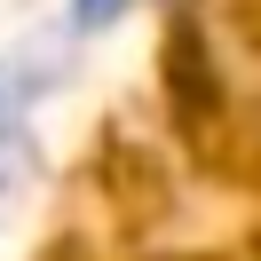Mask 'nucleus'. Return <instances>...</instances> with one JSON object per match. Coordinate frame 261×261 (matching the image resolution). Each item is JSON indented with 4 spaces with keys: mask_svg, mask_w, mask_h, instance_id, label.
I'll return each instance as SVG.
<instances>
[{
    "mask_svg": "<svg viewBox=\"0 0 261 261\" xmlns=\"http://www.w3.org/2000/svg\"><path fill=\"white\" fill-rule=\"evenodd\" d=\"M135 0H71V24H87V32H95V24H111V16H127Z\"/></svg>",
    "mask_w": 261,
    "mask_h": 261,
    "instance_id": "1",
    "label": "nucleus"
}]
</instances>
